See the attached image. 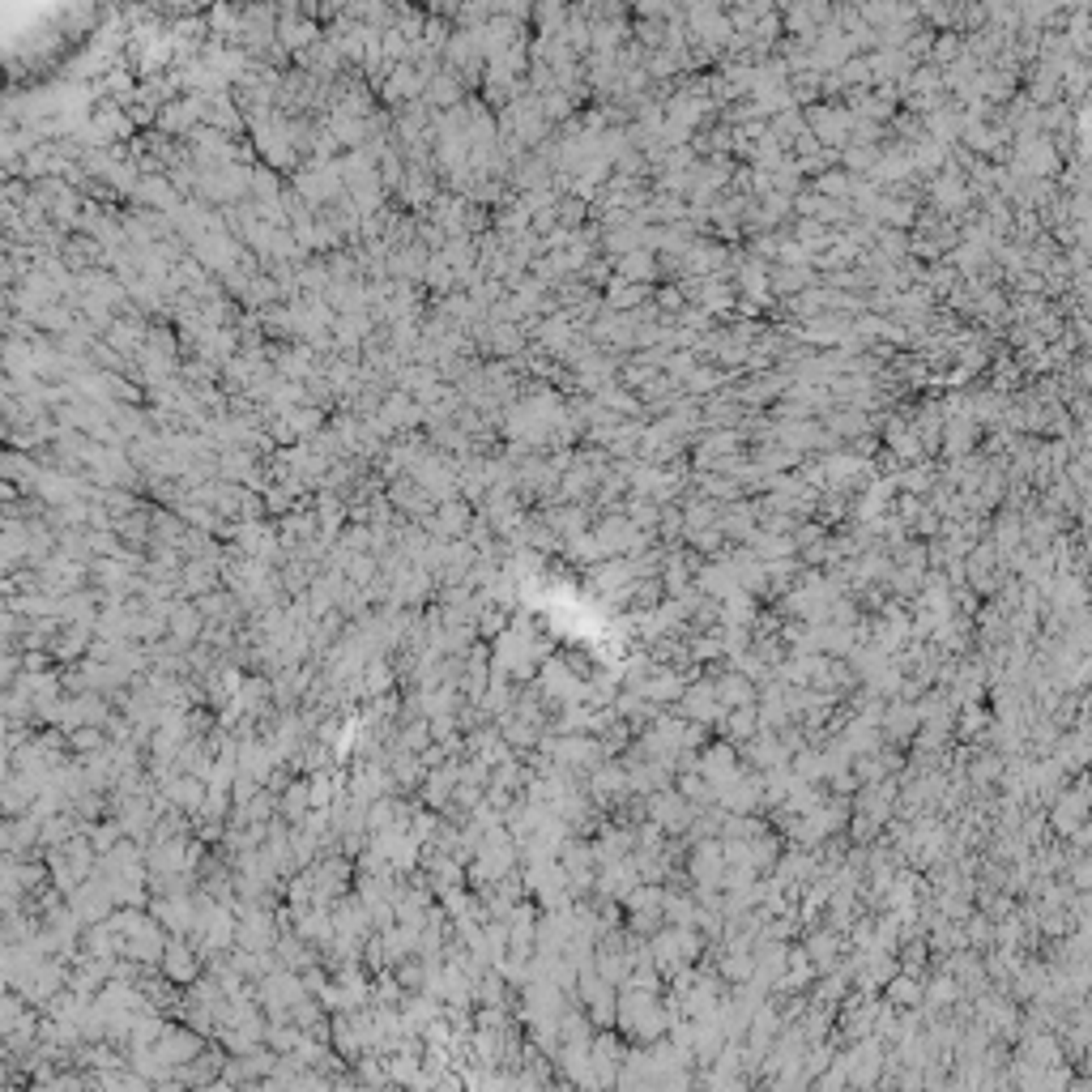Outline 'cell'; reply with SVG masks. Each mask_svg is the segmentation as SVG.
<instances>
[{
	"mask_svg": "<svg viewBox=\"0 0 1092 1092\" xmlns=\"http://www.w3.org/2000/svg\"><path fill=\"white\" fill-rule=\"evenodd\" d=\"M423 277H427V286H432V290H453V286L461 282V277H457V269H453L440 252H432V265H427V273H423Z\"/></svg>",
	"mask_w": 1092,
	"mask_h": 1092,
	"instance_id": "7a4b0ae2",
	"label": "cell"
},
{
	"mask_svg": "<svg viewBox=\"0 0 1092 1092\" xmlns=\"http://www.w3.org/2000/svg\"><path fill=\"white\" fill-rule=\"evenodd\" d=\"M214 580H218V563H209V559H188L184 563V593L188 597H209Z\"/></svg>",
	"mask_w": 1092,
	"mask_h": 1092,
	"instance_id": "6da1fadb",
	"label": "cell"
},
{
	"mask_svg": "<svg viewBox=\"0 0 1092 1092\" xmlns=\"http://www.w3.org/2000/svg\"><path fill=\"white\" fill-rule=\"evenodd\" d=\"M192 956H188V947L184 943H175V947H167V973H175V977H192Z\"/></svg>",
	"mask_w": 1092,
	"mask_h": 1092,
	"instance_id": "3957f363",
	"label": "cell"
}]
</instances>
